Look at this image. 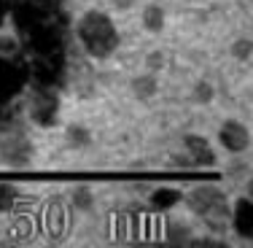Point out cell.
Returning a JSON list of instances; mask_svg holds the SVG:
<instances>
[{
	"mask_svg": "<svg viewBox=\"0 0 253 248\" xmlns=\"http://www.w3.org/2000/svg\"><path fill=\"white\" fill-rule=\"evenodd\" d=\"M78 38L94 59H108L119 46V30L102 11H86L78 22Z\"/></svg>",
	"mask_w": 253,
	"mask_h": 248,
	"instance_id": "1",
	"label": "cell"
},
{
	"mask_svg": "<svg viewBox=\"0 0 253 248\" xmlns=\"http://www.w3.org/2000/svg\"><path fill=\"white\" fill-rule=\"evenodd\" d=\"M189 208L194 210L197 216H202L208 224L215 221V227H221V221L229 219L226 195L218 189V186H208V184L194 186L191 195H189Z\"/></svg>",
	"mask_w": 253,
	"mask_h": 248,
	"instance_id": "2",
	"label": "cell"
},
{
	"mask_svg": "<svg viewBox=\"0 0 253 248\" xmlns=\"http://www.w3.org/2000/svg\"><path fill=\"white\" fill-rule=\"evenodd\" d=\"M0 159L11 167H27L33 162V143L19 127L0 132Z\"/></svg>",
	"mask_w": 253,
	"mask_h": 248,
	"instance_id": "3",
	"label": "cell"
},
{
	"mask_svg": "<svg viewBox=\"0 0 253 248\" xmlns=\"http://www.w3.org/2000/svg\"><path fill=\"white\" fill-rule=\"evenodd\" d=\"M30 119H33L38 127H54L59 116V98L51 87H38L30 98Z\"/></svg>",
	"mask_w": 253,
	"mask_h": 248,
	"instance_id": "4",
	"label": "cell"
},
{
	"mask_svg": "<svg viewBox=\"0 0 253 248\" xmlns=\"http://www.w3.org/2000/svg\"><path fill=\"white\" fill-rule=\"evenodd\" d=\"M27 81L25 65H16L11 57H0V100H11Z\"/></svg>",
	"mask_w": 253,
	"mask_h": 248,
	"instance_id": "5",
	"label": "cell"
},
{
	"mask_svg": "<svg viewBox=\"0 0 253 248\" xmlns=\"http://www.w3.org/2000/svg\"><path fill=\"white\" fill-rule=\"evenodd\" d=\"M218 138H221V146L226 151H232V154H243L251 146V132H248V127L240 122H226L221 127Z\"/></svg>",
	"mask_w": 253,
	"mask_h": 248,
	"instance_id": "6",
	"label": "cell"
},
{
	"mask_svg": "<svg viewBox=\"0 0 253 248\" xmlns=\"http://www.w3.org/2000/svg\"><path fill=\"white\" fill-rule=\"evenodd\" d=\"M186 149H189V156H191V165H200V167H213L215 165V154L210 151L208 141L200 135H186Z\"/></svg>",
	"mask_w": 253,
	"mask_h": 248,
	"instance_id": "7",
	"label": "cell"
},
{
	"mask_svg": "<svg viewBox=\"0 0 253 248\" xmlns=\"http://www.w3.org/2000/svg\"><path fill=\"white\" fill-rule=\"evenodd\" d=\"M234 232L245 240L253 238V205L248 197L234 202Z\"/></svg>",
	"mask_w": 253,
	"mask_h": 248,
	"instance_id": "8",
	"label": "cell"
},
{
	"mask_svg": "<svg viewBox=\"0 0 253 248\" xmlns=\"http://www.w3.org/2000/svg\"><path fill=\"white\" fill-rule=\"evenodd\" d=\"M156 78L151 73H143V76H137V78H132V95H135L137 100H151L154 95H156Z\"/></svg>",
	"mask_w": 253,
	"mask_h": 248,
	"instance_id": "9",
	"label": "cell"
},
{
	"mask_svg": "<svg viewBox=\"0 0 253 248\" xmlns=\"http://www.w3.org/2000/svg\"><path fill=\"white\" fill-rule=\"evenodd\" d=\"M143 27H146L148 33H162V27H165V11H162L159 5H148V8L143 11Z\"/></svg>",
	"mask_w": 253,
	"mask_h": 248,
	"instance_id": "10",
	"label": "cell"
},
{
	"mask_svg": "<svg viewBox=\"0 0 253 248\" xmlns=\"http://www.w3.org/2000/svg\"><path fill=\"white\" fill-rule=\"evenodd\" d=\"M151 202H154L156 210H167L175 202H180V192L178 189H156L151 195Z\"/></svg>",
	"mask_w": 253,
	"mask_h": 248,
	"instance_id": "11",
	"label": "cell"
},
{
	"mask_svg": "<svg viewBox=\"0 0 253 248\" xmlns=\"http://www.w3.org/2000/svg\"><path fill=\"white\" fill-rule=\"evenodd\" d=\"M65 135H68V143L73 149H84V146L92 143V132H89L86 127H81V124H70L68 130H65Z\"/></svg>",
	"mask_w": 253,
	"mask_h": 248,
	"instance_id": "12",
	"label": "cell"
},
{
	"mask_svg": "<svg viewBox=\"0 0 253 248\" xmlns=\"http://www.w3.org/2000/svg\"><path fill=\"white\" fill-rule=\"evenodd\" d=\"M73 205L78 210H92L94 208V195H92V186H86V184H78L76 189H73Z\"/></svg>",
	"mask_w": 253,
	"mask_h": 248,
	"instance_id": "13",
	"label": "cell"
},
{
	"mask_svg": "<svg viewBox=\"0 0 253 248\" xmlns=\"http://www.w3.org/2000/svg\"><path fill=\"white\" fill-rule=\"evenodd\" d=\"M16 197H19V189H16L14 184L0 181V213H8V210L16 205Z\"/></svg>",
	"mask_w": 253,
	"mask_h": 248,
	"instance_id": "14",
	"label": "cell"
},
{
	"mask_svg": "<svg viewBox=\"0 0 253 248\" xmlns=\"http://www.w3.org/2000/svg\"><path fill=\"white\" fill-rule=\"evenodd\" d=\"M16 122H19V113H16V108H11L8 100H0V132L16 127Z\"/></svg>",
	"mask_w": 253,
	"mask_h": 248,
	"instance_id": "15",
	"label": "cell"
},
{
	"mask_svg": "<svg viewBox=\"0 0 253 248\" xmlns=\"http://www.w3.org/2000/svg\"><path fill=\"white\" fill-rule=\"evenodd\" d=\"M167 238H170L172 246H191V238H194V235H191L183 224H172V227L167 229Z\"/></svg>",
	"mask_w": 253,
	"mask_h": 248,
	"instance_id": "16",
	"label": "cell"
},
{
	"mask_svg": "<svg viewBox=\"0 0 253 248\" xmlns=\"http://www.w3.org/2000/svg\"><path fill=\"white\" fill-rule=\"evenodd\" d=\"M251 49H253L251 41L248 38H240V41H234V46H232V57L240 59V62H248V59H251Z\"/></svg>",
	"mask_w": 253,
	"mask_h": 248,
	"instance_id": "17",
	"label": "cell"
},
{
	"mask_svg": "<svg viewBox=\"0 0 253 248\" xmlns=\"http://www.w3.org/2000/svg\"><path fill=\"white\" fill-rule=\"evenodd\" d=\"M213 95H215V89L210 87L208 81H200V84L194 87V100H197V102H202V105L213 100Z\"/></svg>",
	"mask_w": 253,
	"mask_h": 248,
	"instance_id": "18",
	"label": "cell"
},
{
	"mask_svg": "<svg viewBox=\"0 0 253 248\" xmlns=\"http://www.w3.org/2000/svg\"><path fill=\"white\" fill-rule=\"evenodd\" d=\"M16 41L14 38H0V57H14L16 54Z\"/></svg>",
	"mask_w": 253,
	"mask_h": 248,
	"instance_id": "19",
	"label": "cell"
},
{
	"mask_svg": "<svg viewBox=\"0 0 253 248\" xmlns=\"http://www.w3.org/2000/svg\"><path fill=\"white\" fill-rule=\"evenodd\" d=\"M162 62H165V54H162V51H151V54L146 57V65H148L151 70H159Z\"/></svg>",
	"mask_w": 253,
	"mask_h": 248,
	"instance_id": "20",
	"label": "cell"
},
{
	"mask_svg": "<svg viewBox=\"0 0 253 248\" xmlns=\"http://www.w3.org/2000/svg\"><path fill=\"white\" fill-rule=\"evenodd\" d=\"M22 0H3V5H5V11H14L16 5H19Z\"/></svg>",
	"mask_w": 253,
	"mask_h": 248,
	"instance_id": "21",
	"label": "cell"
},
{
	"mask_svg": "<svg viewBox=\"0 0 253 248\" xmlns=\"http://www.w3.org/2000/svg\"><path fill=\"white\" fill-rule=\"evenodd\" d=\"M135 0H116V8H132Z\"/></svg>",
	"mask_w": 253,
	"mask_h": 248,
	"instance_id": "22",
	"label": "cell"
},
{
	"mask_svg": "<svg viewBox=\"0 0 253 248\" xmlns=\"http://www.w3.org/2000/svg\"><path fill=\"white\" fill-rule=\"evenodd\" d=\"M8 14V11H5V5H3V0H0V25H3V16Z\"/></svg>",
	"mask_w": 253,
	"mask_h": 248,
	"instance_id": "23",
	"label": "cell"
}]
</instances>
